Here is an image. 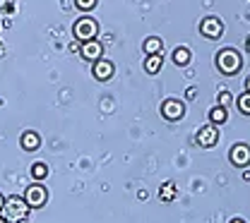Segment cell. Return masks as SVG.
<instances>
[{"label":"cell","instance_id":"7","mask_svg":"<svg viewBox=\"0 0 250 223\" xmlns=\"http://www.w3.org/2000/svg\"><path fill=\"white\" fill-rule=\"evenodd\" d=\"M200 34L207 36V38H214V41H217L219 36L224 34L221 19H219V17H205V19L200 22Z\"/></svg>","mask_w":250,"mask_h":223},{"label":"cell","instance_id":"6","mask_svg":"<svg viewBox=\"0 0 250 223\" xmlns=\"http://www.w3.org/2000/svg\"><path fill=\"white\" fill-rule=\"evenodd\" d=\"M113 72H116V67L111 60H106V58H99V60H94L92 65V74L96 82H108L111 77H113Z\"/></svg>","mask_w":250,"mask_h":223},{"label":"cell","instance_id":"16","mask_svg":"<svg viewBox=\"0 0 250 223\" xmlns=\"http://www.w3.org/2000/svg\"><path fill=\"white\" fill-rule=\"evenodd\" d=\"M171 60L176 65H188L190 63V51H188V48H176L173 56H171Z\"/></svg>","mask_w":250,"mask_h":223},{"label":"cell","instance_id":"13","mask_svg":"<svg viewBox=\"0 0 250 223\" xmlns=\"http://www.w3.org/2000/svg\"><path fill=\"white\" fill-rule=\"evenodd\" d=\"M161 65H164L161 53H156V56H147V60H145V70H147L149 74H156V72L161 70Z\"/></svg>","mask_w":250,"mask_h":223},{"label":"cell","instance_id":"14","mask_svg":"<svg viewBox=\"0 0 250 223\" xmlns=\"http://www.w3.org/2000/svg\"><path fill=\"white\" fill-rule=\"evenodd\" d=\"M159 197H161V202H173L176 199V183H164L159 190Z\"/></svg>","mask_w":250,"mask_h":223},{"label":"cell","instance_id":"21","mask_svg":"<svg viewBox=\"0 0 250 223\" xmlns=\"http://www.w3.org/2000/svg\"><path fill=\"white\" fill-rule=\"evenodd\" d=\"M186 96L190 98V101H195V96H197V89H188L186 92Z\"/></svg>","mask_w":250,"mask_h":223},{"label":"cell","instance_id":"23","mask_svg":"<svg viewBox=\"0 0 250 223\" xmlns=\"http://www.w3.org/2000/svg\"><path fill=\"white\" fill-rule=\"evenodd\" d=\"M246 48H248V53H250V36L246 38Z\"/></svg>","mask_w":250,"mask_h":223},{"label":"cell","instance_id":"17","mask_svg":"<svg viewBox=\"0 0 250 223\" xmlns=\"http://www.w3.org/2000/svg\"><path fill=\"white\" fill-rule=\"evenodd\" d=\"M46 175H48V166L46 163H34L31 166V178L34 180H43Z\"/></svg>","mask_w":250,"mask_h":223},{"label":"cell","instance_id":"10","mask_svg":"<svg viewBox=\"0 0 250 223\" xmlns=\"http://www.w3.org/2000/svg\"><path fill=\"white\" fill-rule=\"evenodd\" d=\"M231 163L233 166H248L250 163V147L248 144H236V147H231Z\"/></svg>","mask_w":250,"mask_h":223},{"label":"cell","instance_id":"8","mask_svg":"<svg viewBox=\"0 0 250 223\" xmlns=\"http://www.w3.org/2000/svg\"><path fill=\"white\" fill-rule=\"evenodd\" d=\"M80 53H82L84 60L94 63V60H99V58L104 56V46H101L96 38H92V41H82V43H80Z\"/></svg>","mask_w":250,"mask_h":223},{"label":"cell","instance_id":"1","mask_svg":"<svg viewBox=\"0 0 250 223\" xmlns=\"http://www.w3.org/2000/svg\"><path fill=\"white\" fill-rule=\"evenodd\" d=\"M2 216L7 219V221L12 223H22L29 219V204L24 202V197H20V194H12V197H7L5 202H2Z\"/></svg>","mask_w":250,"mask_h":223},{"label":"cell","instance_id":"24","mask_svg":"<svg viewBox=\"0 0 250 223\" xmlns=\"http://www.w3.org/2000/svg\"><path fill=\"white\" fill-rule=\"evenodd\" d=\"M0 223H12V221H7V219H5V216H0Z\"/></svg>","mask_w":250,"mask_h":223},{"label":"cell","instance_id":"20","mask_svg":"<svg viewBox=\"0 0 250 223\" xmlns=\"http://www.w3.org/2000/svg\"><path fill=\"white\" fill-rule=\"evenodd\" d=\"M221 98H219V101H221V106H229V103H231V94H229V92H221Z\"/></svg>","mask_w":250,"mask_h":223},{"label":"cell","instance_id":"9","mask_svg":"<svg viewBox=\"0 0 250 223\" xmlns=\"http://www.w3.org/2000/svg\"><path fill=\"white\" fill-rule=\"evenodd\" d=\"M217 142H219L217 125H205V128H200V132H197V144H200V147L209 149V147H214Z\"/></svg>","mask_w":250,"mask_h":223},{"label":"cell","instance_id":"5","mask_svg":"<svg viewBox=\"0 0 250 223\" xmlns=\"http://www.w3.org/2000/svg\"><path fill=\"white\" fill-rule=\"evenodd\" d=\"M161 115L166 118V120H181L183 115H186V106H183V101H178V98H166L164 101V106H161Z\"/></svg>","mask_w":250,"mask_h":223},{"label":"cell","instance_id":"26","mask_svg":"<svg viewBox=\"0 0 250 223\" xmlns=\"http://www.w3.org/2000/svg\"><path fill=\"white\" fill-rule=\"evenodd\" d=\"M2 202H5V199H2V194H0V209H2Z\"/></svg>","mask_w":250,"mask_h":223},{"label":"cell","instance_id":"22","mask_svg":"<svg viewBox=\"0 0 250 223\" xmlns=\"http://www.w3.org/2000/svg\"><path fill=\"white\" fill-rule=\"evenodd\" d=\"M246 92H250V77L246 79Z\"/></svg>","mask_w":250,"mask_h":223},{"label":"cell","instance_id":"19","mask_svg":"<svg viewBox=\"0 0 250 223\" xmlns=\"http://www.w3.org/2000/svg\"><path fill=\"white\" fill-rule=\"evenodd\" d=\"M75 5L80 7V10H84V12H89L96 7V0H75Z\"/></svg>","mask_w":250,"mask_h":223},{"label":"cell","instance_id":"12","mask_svg":"<svg viewBox=\"0 0 250 223\" xmlns=\"http://www.w3.org/2000/svg\"><path fill=\"white\" fill-rule=\"evenodd\" d=\"M161 51H164V41H161V38L149 36V38L145 41V53H147V56H156V53H161Z\"/></svg>","mask_w":250,"mask_h":223},{"label":"cell","instance_id":"4","mask_svg":"<svg viewBox=\"0 0 250 223\" xmlns=\"http://www.w3.org/2000/svg\"><path fill=\"white\" fill-rule=\"evenodd\" d=\"M46 199H48V190H46L41 183L29 185L27 192H24V202L29 204V209H39V206H43V204H46Z\"/></svg>","mask_w":250,"mask_h":223},{"label":"cell","instance_id":"18","mask_svg":"<svg viewBox=\"0 0 250 223\" xmlns=\"http://www.w3.org/2000/svg\"><path fill=\"white\" fill-rule=\"evenodd\" d=\"M238 111L246 113V115H250V92L238 96Z\"/></svg>","mask_w":250,"mask_h":223},{"label":"cell","instance_id":"11","mask_svg":"<svg viewBox=\"0 0 250 223\" xmlns=\"http://www.w3.org/2000/svg\"><path fill=\"white\" fill-rule=\"evenodd\" d=\"M22 147H24L27 151L39 149V147H41V134H36V132H24V134H22Z\"/></svg>","mask_w":250,"mask_h":223},{"label":"cell","instance_id":"3","mask_svg":"<svg viewBox=\"0 0 250 223\" xmlns=\"http://www.w3.org/2000/svg\"><path fill=\"white\" fill-rule=\"evenodd\" d=\"M72 34H75V38H77L80 43H82V41H92V38H96V34H99V24H96L94 17H82V19L75 22Z\"/></svg>","mask_w":250,"mask_h":223},{"label":"cell","instance_id":"15","mask_svg":"<svg viewBox=\"0 0 250 223\" xmlns=\"http://www.w3.org/2000/svg\"><path fill=\"white\" fill-rule=\"evenodd\" d=\"M209 118H212V125H221V123H226V108L224 106H214L212 111H209Z\"/></svg>","mask_w":250,"mask_h":223},{"label":"cell","instance_id":"2","mask_svg":"<svg viewBox=\"0 0 250 223\" xmlns=\"http://www.w3.org/2000/svg\"><path fill=\"white\" fill-rule=\"evenodd\" d=\"M217 67L224 74H236V72L243 67V58H241L238 51L224 48V51H219V56H217Z\"/></svg>","mask_w":250,"mask_h":223},{"label":"cell","instance_id":"25","mask_svg":"<svg viewBox=\"0 0 250 223\" xmlns=\"http://www.w3.org/2000/svg\"><path fill=\"white\" fill-rule=\"evenodd\" d=\"M231 223H246V221H241V219H233V221H231Z\"/></svg>","mask_w":250,"mask_h":223}]
</instances>
